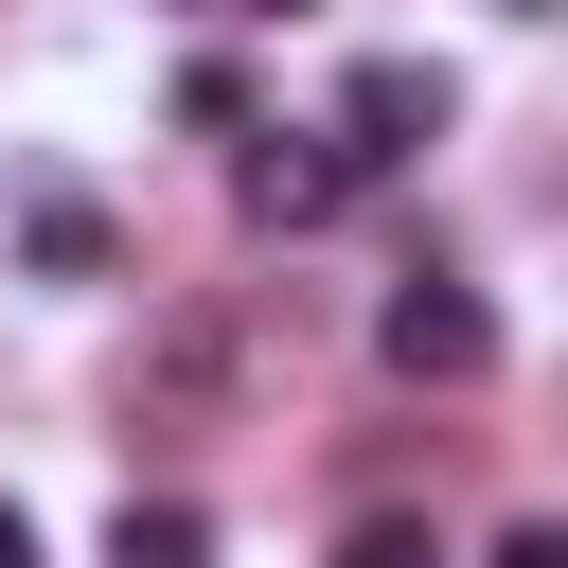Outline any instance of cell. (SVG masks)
I'll use <instances>...</instances> for the list:
<instances>
[{"label": "cell", "mask_w": 568, "mask_h": 568, "mask_svg": "<svg viewBox=\"0 0 568 568\" xmlns=\"http://www.w3.org/2000/svg\"><path fill=\"white\" fill-rule=\"evenodd\" d=\"M373 355H390L408 390H462V373L497 355V302H479V284H444V266H408V284L373 302Z\"/></svg>", "instance_id": "1"}, {"label": "cell", "mask_w": 568, "mask_h": 568, "mask_svg": "<svg viewBox=\"0 0 568 568\" xmlns=\"http://www.w3.org/2000/svg\"><path fill=\"white\" fill-rule=\"evenodd\" d=\"M178 124H213V142H248V71H231V53H195V71H178Z\"/></svg>", "instance_id": "6"}, {"label": "cell", "mask_w": 568, "mask_h": 568, "mask_svg": "<svg viewBox=\"0 0 568 568\" xmlns=\"http://www.w3.org/2000/svg\"><path fill=\"white\" fill-rule=\"evenodd\" d=\"M497 568H568V515H515V532H497Z\"/></svg>", "instance_id": "8"}, {"label": "cell", "mask_w": 568, "mask_h": 568, "mask_svg": "<svg viewBox=\"0 0 568 568\" xmlns=\"http://www.w3.org/2000/svg\"><path fill=\"white\" fill-rule=\"evenodd\" d=\"M231 195H248V231H320V213L355 195V142H302V124H266V142L231 160Z\"/></svg>", "instance_id": "3"}, {"label": "cell", "mask_w": 568, "mask_h": 568, "mask_svg": "<svg viewBox=\"0 0 568 568\" xmlns=\"http://www.w3.org/2000/svg\"><path fill=\"white\" fill-rule=\"evenodd\" d=\"M18 248H36V284H106V213H89V195H36Z\"/></svg>", "instance_id": "5"}, {"label": "cell", "mask_w": 568, "mask_h": 568, "mask_svg": "<svg viewBox=\"0 0 568 568\" xmlns=\"http://www.w3.org/2000/svg\"><path fill=\"white\" fill-rule=\"evenodd\" d=\"M444 106H462V89H444L426 53H355V89H337V142H355V178L426 160V142H444Z\"/></svg>", "instance_id": "2"}, {"label": "cell", "mask_w": 568, "mask_h": 568, "mask_svg": "<svg viewBox=\"0 0 568 568\" xmlns=\"http://www.w3.org/2000/svg\"><path fill=\"white\" fill-rule=\"evenodd\" d=\"M231 18H302V0H231Z\"/></svg>", "instance_id": "10"}, {"label": "cell", "mask_w": 568, "mask_h": 568, "mask_svg": "<svg viewBox=\"0 0 568 568\" xmlns=\"http://www.w3.org/2000/svg\"><path fill=\"white\" fill-rule=\"evenodd\" d=\"M515 18H568V0H515Z\"/></svg>", "instance_id": "11"}, {"label": "cell", "mask_w": 568, "mask_h": 568, "mask_svg": "<svg viewBox=\"0 0 568 568\" xmlns=\"http://www.w3.org/2000/svg\"><path fill=\"white\" fill-rule=\"evenodd\" d=\"M337 568H444V550H426L408 515H355V532H337Z\"/></svg>", "instance_id": "7"}, {"label": "cell", "mask_w": 568, "mask_h": 568, "mask_svg": "<svg viewBox=\"0 0 568 568\" xmlns=\"http://www.w3.org/2000/svg\"><path fill=\"white\" fill-rule=\"evenodd\" d=\"M106 568H213V515L195 497H124L106 515Z\"/></svg>", "instance_id": "4"}, {"label": "cell", "mask_w": 568, "mask_h": 568, "mask_svg": "<svg viewBox=\"0 0 568 568\" xmlns=\"http://www.w3.org/2000/svg\"><path fill=\"white\" fill-rule=\"evenodd\" d=\"M0 568H36V532H18V497H0Z\"/></svg>", "instance_id": "9"}]
</instances>
